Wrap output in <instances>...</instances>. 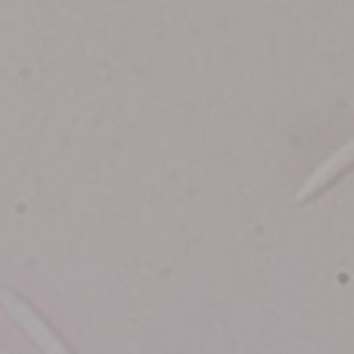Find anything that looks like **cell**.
I'll return each mask as SVG.
<instances>
[{"label": "cell", "instance_id": "obj_1", "mask_svg": "<svg viewBox=\"0 0 354 354\" xmlns=\"http://www.w3.org/2000/svg\"><path fill=\"white\" fill-rule=\"evenodd\" d=\"M0 305L6 308V314L19 324V330H22L44 354H78L66 339L59 336V333L53 330V326L47 324V317H44L25 295H19L16 289L0 286Z\"/></svg>", "mask_w": 354, "mask_h": 354}, {"label": "cell", "instance_id": "obj_2", "mask_svg": "<svg viewBox=\"0 0 354 354\" xmlns=\"http://www.w3.org/2000/svg\"><path fill=\"white\" fill-rule=\"evenodd\" d=\"M351 168H354V137H351V140H345V147H339L336 153L330 156V159L320 162L317 171L308 177V180L301 183V189L295 193V202L317 199L324 189H330L336 180H342V177L351 171Z\"/></svg>", "mask_w": 354, "mask_h": 354}]
</instances>
